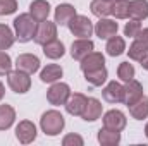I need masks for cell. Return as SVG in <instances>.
<instances>
[{
  "mask_svg": "<svg viewBox=\"0 0 148 146\" xmlns=\"http://www.w3.org/2000/svg\"><path fill=\"white\" fill-rule=\"evenodd\" d=\"M36 21L31 17V14H19L14 19V31H16V40L21 43L31 41L36 35Z\"/></svg>",
  "mask_w": 148,
  "mask_h": 146,
  "instance_id": "obj_1",
  "label": "cell"
},
{
  "mask_svg": "<svg viewBox=\"0 0 148 146\" xmlns=\"http://www.w3.org/2000/svg\"><path fill=\"white\" fill-rule=\"evenodd\" d=\"M64 126H66V120L59 110H48L40 119V127L47 136H59Z\"/></svg>",
  "mask_w": 148,
  "mask_h": 146,
  "instance_id": "obj_2",
  "label": "cell"
},
{
  "mask_svg": "<svg viewBox=\"0 0 148 146\" xmlns=\"http://www.w3.org/2000/svg\"><path fill=\"white\" fill-rule=\"evenodd\" d=\"M7 83H9V88L14 93H19V95L28 93L29 88H31V77H29V74L24 72V71H19V69L10 71V72L7 74Z\"/></svg>",
  "mask_w": 148,
  "mask_h": 146,
  "instance_id": "obj_3",
  "label": "cell"
},
{
  "mask_svg": "<svg viewBox=\"0 0 148 146\" xmlns=\"http://www.w3.org/2000/svg\"><path fill=\"white\" fill-rule=\"evenodd\" d=\"M67 28H69V31L73 33L74 36H77V38H90L93 35V31H95L93 23L86 16H77V14L69 21Z\"/></svg>",
  "mask_w": 148,
  "mask_h": 146,
  "instance_id": "obj_4",
  "label": "cell"
},
{
  "mask_svg": "<svg viewBox=\"0 0 148 146\" xmlns=\"http://www.w3.org/2000/svg\"><path fill=\"white\" fill-rule=\"evenodd\" d=\"M69 96H71V88L66 83H52V86L47 91V100L50 102V105L55 107L66 105Z\"/></svg>",
  "mask_w": 148,
  "mask_h": 146,
  "instance_id": "obj_5",
  "label": "cell"
},
{
  "mask_svg": "<svg viewBox=\"0 0 148 146\" xmlns=\"http://www.w3.org/2000/svg\"><path fill=\"white\" fill-rule=\"evenodd\" d=\"M55 38H57V24H55V21L50 23L47 19V21H41L38 24L36 35H35V41H36L38 45L43 46L45 43H48V41H52Z\"/></svg>",
  "mask_w": 148,
  "mask_h": 146,
  "instance_id": "obj_6",
  "label": "cell"
},
{
  "mask_svg": "<svg viewBox=\"0 0 148 146\" xmlns=\"http://www.w3.org/2000/svg\"><path fill=\"white\" fill-rule=\"evenodd\" d=\"M16 138L23 145H29L36 139V126L31 120H21L16 127Z\"/></svg>",
  "mask_w": 148,
  "mask_h": 146,
  "instance_id": "obj_7",
  "label": "cell"
},
{
  "mask_svg": "<svg viewBox=\"0 0 148 146\" xmlns=\"http://www.w3.org/2000/svg\"><path fill=\"white\" fill-rule=\"evenodd\" d=\"M86 103H88V98L83 95V93H74L71 95L69 98H67V102H66V110H67V113L69 115H74V117H81L83 115V112L86 108Z\"/></svg>",
  "mask_w": 148,
  "mask_h": 146,
  "instance_id": "obj_8",
  "label": "cell"
},
{
  "mask_svg": "<svg viewBox=\"0 0 148 146\" xmlns=\"http://www.w3.org/2000/svg\"><path fill=\"white\" fill-rule=\"evenodd\" d=\"M127 120H126V115L121 112V110H109L105 115H103V127L112 129V131H122L126 127Z\"/></svg>",
  "mask_w": 148,
  "mask_h": 146,
  "instance_id": "obj_9",
  "label": "cell"
},
{
  "mask_svg": "<svg viewBox=\"0 0 148 146\" xmlns=\"http://www.w3.org/2000/svg\"><path fill=\"white\" fill-rule=\"evenodd\" d=\"M93 48H95V45L90 38H79V40L73 41V45H71V55H73L74 60L81 62L88 53L93 52Z\"/></svg>",
  "mask_w": 148,
  "mask_h": 146,
  "instance_id": "obj_10",
  "label": "cell"
},
{
  "mask_svg": "<svg viewBox=\"0 0 148 146\" xmlns=\"http://www.w3.org/2000/svg\"><path fill=\"white\" fill-rule=\"evenodd\" d=\"M16 69L24 71V72H28L31 76L40 69V59L33 53H21L16 59Z\"/></svg>",
  "mask_w": 148,
  "mask_h": 146,
  "instance_id": "obj_11",
  "label": "cell"
},
{
  "mask_svg": "<svg viewBox=\"0 0 148 146\" xmlns=\"http://www.w3.org/2000/svg\"><path fill=\"white\" fill-rule=\"evenodd\" d=\"M141 96H143V86H141V83L136 81V79L127 81L126 86H124V103L129 107V105L136 103Z\"/></svg>",
  "mask_w": 148,
  "mask_h": 146,
  "instance_id": "obj_12",
  "label": "cell"
},
{
  "mask_svg": "<svg viewBox=\"0 0 148 146\" xmlns=\"http://www.w3.org/2000/svg\"><path fill=\"white\" fill-rule=\"evenodd\" d=\"M117 29H119V24L112 19H107V17H100V21L95 26V33L100 40H109V38L115 36Z\"/></svg>",
  "mask_w": 148,
  "mask_h": 146,
  "instance_id": "obj_13",
  "label": "cell"
},
{
  "mask_svg": "<svg viewBox=\"0 0 148 146\" xmlns=\"http://www.w3.org/2000/svg\"><path fill=\"white\" fill-rule=\"evenodd\" d=\"M102 95H103V100L109 103H121V102H124V86L119 84L117 81H110L103 88Z\"/></svg>",
  "mask_w": 148,
  "mask_h": 146,
  "instance_id": "obj_14",
  "label": "cell"
},
{
  "mask_svg": "<svg viewBox=\"0 0 148 146\" xmlns=\"http://www.w3.org/2000/svg\"><path fill=\"white\" fill-rule=\"evenodd\" d=\"M81 71L86 72V71H95V69H100V67H105V57L100 53V52H91L88 53L81 64H79Z\"/></svg>",
  "mask_w": 148,
  "mask_h": 146,
  "instance_id": "obj_15",
  "label": "cell"
},
{
  "mask_svg": "<svg viewBox=\"0 0 148 146\" xmlns=\"http://www.w3.org/2000/svg\"><path fill=\"white\" fill-rule=\"evenodd\" d=\"M29 14L31 17L41 23V21H47L48 19V14H50V3L47 0H33L29 3Z\"/></svg>",
  "mask_w": 148,
  "mask_h": 146,
  "instance_id": "obj_16",
  "label": "cell"
},
{
  "mask_svg": "<svg viewBox=\"0 0 148 146\" xmlns=\"http://www.w3.org/2000/svg\"><path fill=\"white\" fill-rule=\"evenodd\" d=\"M74 16H76V9L71 3H60L55 7V24L59 26H67Z\"/></svg>",
  "mask_w": 148,
  "mask_h": 146,
  "instance_id": "obj_17",
  "label": "cell"
},
{
  "mask_svg": "<svg viewBox=\"0 0 148 146\" xmlns=\"http://www.w3.org/2000/svg\"><path fill=\"white\" fill-rule=\"evenodd\" d=\"M129 17L134 21H143L148 17V0L129 2Z\"/></svg>",
  "mask_w": 148,
  "mask_h": 146,
  "instance_id": "obj_18",
  "label": "cell"
},
{
  "mask_svg": "<svg viewBox=\"0 0 148 146\" xmlns=\"http://www.w3.org/2000/svg\"><path fill=\"white\" fill-rule=\"evenodd\" d=\"M102 103L97 100V98H88V103H86V108L83 112V119L86 120V122H95L97 119H100V115H102Z\"/></svg>",
  "mask_w": 148,
  "mask_h": 146,
  "instance_id": "obj_19",
  "label": "cell"
},
{
  "mask_svg": "<svg viewBox=\"0 0 148 146\" xmlns=\"http://www.w3.org/2000/svg\"><path fill=\"white\" fill-rule=\"evenodd\" d=\"M43 53H45V57H48L52 60H57V59H60L66 53L64 43L55 38V40H52V41H48V43L43 45Z\"/></svg>",
  "mask_w": 148,
  "mask_h": 146,
  "instance_id": "obj_20",
  "label": "cell"
},
{
  "mask_svg": "<svg viewBox=\"0 0 148 146\" xmlns=\"http://www.w3.org/2000/svg\"><path fill=\"white\" fill-rule=\"evenodd\" d=\"M98 143L102 146H117L121 143V132L119 131H112V129H100L98 131Z\"/></svg>",
  "mask_w": 148,
  "mask_h": 146,
  "instance_id": "obj_21",
  "label": "cell"
},
{
  "mask_svg": "<svg viewBox=\"0 0 148 146\" xmlns=\"http://www.w3.org/2000/svg\"><path fill=\"white\" fill-rule=\"evenodd\" d=\"M62 67L60 65H57V64H48L41 72H40V79L43 81V83H57L60 77H62Z\"/></svg>",
  "mask_w": 148,
  "mask_h": 146,
  "instance_id": "obj_22",
  "label": "cell"
},
{
  "mask_svg": "<svg viewBox=\"0 0 148 146\" xmlns=\"http://www.w3.org/2000/svg\"><path fill=\"white\" fill-rule=\"evenodd\" d=\"M127 108H129V113H131L133 119H136V120H143V119H147L148 117V98L147 96H141L136 103L129 105Z\"/></svg>",
  "mask_w": 148,
  "mask_h": 146,
  "instance_id": "obj_23",
  "label": "cell"
},
{
  "mask_svg": "<svg viewBox=\"0 0 148 146\" xmlns=\"http://www.w3.org/2000/svg\"><path fill=\"white\" fill-rule=\"evenodd\" d=\"M16 120V110L10 105H0V131H7L12 127Z\"/></svg>",
  "mask_w": 148,
  "mask_h": 146,
  "instance_id": "obj_24",
  "label": "cell"
},
{
  "mask_svg": "<svg viewBox=\"0 0 148 146\" xmlns=\"http://www.w3.org/2000/svg\"><path fill=\"white\" fill-rule=\"evenodd\" d=\"M105 50H107V53H109L110 57H119V55H122V53L126 52V41H124V38L117 36V35L109 38Z\"/></svg>",
  "mask_w": 148,
  "mask_h": 146,
  "instance_id": "obj_25",
  "label": "cell"
},
{
  "mask_svg": "<svg viewBox=\"0 0 148 146\" xmlns=\"http://www.w3.org/2000/svg\"><path fill=\"white\" fill-rule=\"evenodd\" d=\"M107 76H109L107 74V69L105 67H100V69H95V71H86L84 72V79L91 86H102L107 81Z\"/></svg>",
  "mask_w": 148,
  "mask_h": 146,
  "instance_id": "obj_26",
  "label": "cell"
},
{
  "mask_svg": "<svg viewBox=\"0 0 148 146\" xmlns=\"http://www.w3.org/2000/svg\"><path fill=\"white\" fill-rule=\"evenodd\" d=\"M127 53H129V59H133V60H136V62H141V60L148 55V45H145L143 41L134 40V43L129 46Z\"/></svg>",
  "mask_w": 148,
  "mask_h": 146,
  "instance_id": "obj_27",
  "label": "cell"
},
{
  "mask_svg": "<svg viewBox=\"0 0 148 146\" xmlns=\"http://www.w3.org/2000/svg\"><path fill=\"white\" fill-rule=\"evenodd\" d=\"M16 41V35L7 24H0V50H9Z\"/></svg>",
  "mask_w": 148,
  "mask_h": 146,
  "instance_id": "obj_28",
  "label": "cell"
},
{
  "mask_svg": "<svg viewBox=\"0 0 148 146\" xmlns=\"http://www.w3.org/2000/svg\"><path fill=\"white\" fill-rule=\"evenodd\" d=\"M110 14L115 19H127L129 17V2L127 0H117L110 7Z\"/></svg>",
  "mask_w": 148,
  "mask_h": 146,
  "instance_id": "obj_29",
  "label": "cell"
},
{
  "mask_svg": "<svg viewBox=\"0 0 148 146\" xmlns=\"http://www.w3.org/2000/svg\"><path fill=\"white\" fill-rule=\"evenodd\" d=\"M110 7H112V3L110 2H105V0H93L91 5H90L93 16H97L98 19L100 17H107L110 14Z\"/></svg>",
  "mask_w": 148,
  "mask_h": 146,
  "instance_id": "obj_30",
  "label": "cell"
},
{
  "mask_svg": "<svg viewBox=\"0 0 148 146\" xmlns=\"http://www.w3.org/2000/svg\"><path fill=\"white\" fill-rule=\"evenodd\" d=\"M117 76H119V79L124 81V83L134 79V67H133V64H129V62H122V64L117 67Z\"/></svg>",
  "mask_w": 148,
  "mask_h": 146,
  "instance_id": "obj_31",
  "label": "cell"
},
{
  "mask_svg": "<svg viewBox=\"0 0 148 146\" xmlns=\"http://www.w3.org/2000/svg\"><path fill=\"white\" fill-rule=\"evenodd\" d=\"M17 10V0H0V16H10Z\"/></svg>",
  "mask_w": 148,
  "mask_h": 146,
  "instance_id": "obj_32",
  "label": "cell"
},
{
  "mask_svg": "<svg viewBox=\"0 0 148 146\" xmlns=\"http://www.w3.org/2000/svg\"><path fill=\"white\" fill-rule=\"evenodd\" d=\"M10 71H12V60L3 50H0V76H7Z\"/></svg>",
  "mask_w": 148,
  "mask_h": 146,
  "instance_id": "obj_33",
  "label": "cell"
},
{
  "mask_svg": "<svg viewBox=\"0 0 148 146\" xmlns=\"http://www.w3.org/2000/svg\"><path fill=\"white\" fill-rule=\"evenodd\" d=\"M140 29H141V24H140V21H134V19H131L126 26H124V35L129 38H136V35L140 33Z\"/></svg>",
  "mask_w": 148,
  "mask_h": 146,
  "instance_id": "obj_34",
  "label": "cell"
},
{
  "mask_svg": "<svg viewBox=\"0 0 148 146\" xmlns=\"http://www.w3.org/2000/svg\"><path fill=\"white\" fill-rule=\"evenodd\" d=\"M62 145L64 146H83L84 145V141H83V138L79 136V134H67V136H64V139H62Z\"/></svg>",
  "mask_w": 148,
  "mask_h": 146,
  "instance_id": "obj_35",
  "label": "cell"
},
{
  "mask_svg": "<svg viewBox=\"0 0 148 146\" xmlns=\"http://www.w3.org/2000/svg\"><path fill=\"white\" fill-rule=\"evenodd\" d=\"M134 40L143 41L145 45H148V28H145V29H140V33L136 35V38H134Z\"/></svg>",
  "mask_w": 148,
  "mask_h": 146,
  "instance_id": "obj_36",
  "label": "cell"
},
{
  "mask_svg": "<svg viewBox=\"0 0 148 146\" xmlns=\"http://www.w3.org/2000/svg\"><path fill=\"white\" fill-rule=\"evenodd\" d=\"M141 67H143L145 71H148V55L143 59V60H141Z\"/></svg>",
  "mask_w": 148,
  "mask_h": 146,
  "instance_id": "obj_37",
  "label": "cell"
},
{
  "mask_svg": "<svg viewBox=\"0 0 148 146\" xmlns=\"http://www.w3.org/2000/svg\"><path fill=\"white\" fill-rule=\"evenodd\" d=\"M3 95H5V88H3V84L0 83V102H2V98H3Z\"/></svg>",
  "mask_w": 148,
  "mask_h": 146,
  "instance_id": "obj_38",
  "label": "cell"
},
{
  "mask_svg": "<svg viewBox=\"0 0 148 146\" xmlns=\"http://www.w3.org/2000/svg\"><path fill=\"white\" fill-rule=\"evenodd\" d=\"M145 136H147V139H148V122H147V126H145Z\"/></svg>",
  "mask_w": 148,
  "mask_h": 146,
  "instance_id": "obj_39",
  "label": "cell"
},
{
  "mask_svg": "<svg viewBox=\"0 0 148 146\" xmlns=\"http://www.w3.org/2000/svg\"><path fill=\"white\" fill-rule=\"evenodd\" d=\"M105 2H110V3H114V2H117V0H105Z\"/></svg>",
  "mask_w": 148,
  "mask_h": 146,
  "instance_id": "obj_40",
  "label": "cell"
}]
</instances>
